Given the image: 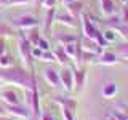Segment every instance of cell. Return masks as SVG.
Returning a JSON list of instances; mask_svg holds the SVG:
<instances>
[{
    "mask_svg": "<svg viewBox=\"0 0 128 120\" xmlns=\"http://www.w3.org/2000/svg\"><path fill=\"white\" fill-rule=\"evenodd\" d=\"M0 78L3 80V83H10V85H16L22 88L24 91H29L34 86H37V80L35 75L30 70H27L26 67H8V69L0 70Z\"/></svg>",
    "mask_w": 128,
    "mask_h": 120,
    "instance_id": "cell-1",
    "label": "cell"
},
{
    "mask_svg": "<svg viewBox=\"0 0 128 120\" xmlns=\"http://www.w3.org/2000/svg\"><path fill=\"white\" fill-rule=\"evenodd\" d=\"M80 21H82L83 37L93 40V42H96L101 48L107 45V43L104 42V38H102V32H99V30H98V27L94 26V22L91 21V18H90V16H88L86 13H82V14H80Z\"/></svg>",
    "mask_w": 128,
    "mask_h": 120,
    "instance_id": "cell-2",
    "label": "cell"
},
{
    "mask_svg": "<svg viewBox=\"0 0 128 120\" xmlns=\"http://www.w3.org/2000/svg\"><path fill=\"white\" fill-rule=\"evenodd\" d=\"M18 51H19V56L22 59V64L26 67H32V45L27 42V38L24 37V34L19 35L18 38Z\"/></svg>",
    "mask_w": 128,
    "mask_h": 120,
    "instance_id": "cell-3",
    "label": "cell"
},
{
    "mask_svg": "<svg viewBox=\"0 0 128 120\" xmlns=\"http://www.w3.org/2000/svg\"><path fill=\"white\" fill-rule=\"evenodd\" d=\"M2 106L11 117H16V118H29L30 117V109L21 106V104H2Z\"/></svg>",
    "mask_w": 128,
    "mask_h": 120,
    "instance_id": "cell-4",
    "label": "cell"
},
{
    "mask_svg": "<svg viewBox=\"0 0 128 120\" xmlns=\"http://www.w3.org/2000/svg\"><path fill=\"white\" fill-rule=\"evenodd\" d=\"M14 26L21 30H27L32 29V27H38V19L30 14H21L18 18H14Z\"/></svg>",
    "mask_w": 128,
    "mask_h": 120,
    "instance_id": "cell-5",
    "label": "cell"
},
{
    "mask_svg": "<svg viewBox=\"0 0 128 120\" xmlns=\"http://www.w3.org/2000/svg\"><path fill=\"white\" fill-rule=\"evenodd\" d=\"M59 80H61V86L66 93H70L74 90V72L70 67H64L59 70Z\"/></svg>",
    "mask_w": 128,
    "mask_h": 120,
    "instance_id": "cell-6",
    "label": "cell"
},
{
    "mask_svg": "<svg viewBox=\"0 0 128 120\" xmlns=\"http://www.w3.org/2000/svg\"><path fill=\"white\" fill-rule=\"evenodd\" d=\"M74 90H82L86 83V67L85 66H74Z\"/></svg>",
    "mask_w": 128,
    "mask_h": 120,
    "instance_id": "cell-7",
    "label": "cell"
},
{
    "mask_svg": "<svg viewBox=\"0 0 128 120\" xmlns=\"http://www.w3.org/2000/svg\"><path fill=\"white\" fill-rule=\"evenodd\" d=\"M27 96H29V104H30V114H34L35 117H40V99H38V88L34 86L32 90L26 91Z\"/></svg>",
    "mask_w": 128,
    "mask_h": 120,
    "instance_id": "cell-8",
    "label": "cell"
},
{
    "mask_svg": "<svg viewBox=\"0 0 128 120\" xmlns=\"http://www.w3.org/2000/svg\"><path fill=\"white\" fill-rule=\"evenodd\" d=\"M43 78H45V82L48 83L50 86L53 88H58L61 86V80H59V72L54 69V67H45L43 69Z\"/></svg>",
    "mask_w": 128,
    "mask_h": 120,
    "instance_id": "cell-9",
    "label": "cell"
},
{
    "mask_svg": "<svg viewBox=\"0 0 128 120\" xmlns=\"http://www.w3.org/2000/svg\"><path fill=\"white\" fill-rule=\"evenodd\" d=\"M0 102L2 104H21L19 94L14 90H3L0 91Z\"/></svg>",
    "mask_w": 128,
    "mask_h": 120,
    "instance_id": "cell-10",
    "label": "cell"
},
{
    "mask_svg": "<svg viewBox=\"0 0 128 120\" xmlns=\"http://www.w3.org/2000/svg\"><path fill=\"white\" fill-rule=\"evenodd\" d=\"M118 61V56L110 51H101L98 56V64H101V66H115Z\"/></svg>",
    "mask_w": 128,
    "mask_h": 120,
    "instance_id": "cell-11",
    "label": "cell"
},
{
    "mask_svg": "<svg viewBox=\"0 0 128 120\" xmlns=\"http://www.w3.org/2000/svg\"><path fill=\"white\" fill-rule=\"evenodd\" d=\"M54 21L59 22V24H64V26L67 27H77L78 22H77V18H74V16H70L69 13H58L54 14Z\"/></svg>",
    "mask_w": 128,
    "mask_h": 120,
    "instance_id": "cell-12",
    "label": "cell"
},
{
    "mask_svg": "<svg viewBox=\"0 0 128 120\" xmlns=\"http://www.w3.org/2000/svg\"><path fill=\"white\" fill-rule=\"evenodd\" d=\"M53 101L56 104H59L61 107H66V109H69L72 112H75V109H77V101L72 98H67V96H54Z\"/></svg>",
    "mask_w": 128,
    "mask_h": 120,
    "instance_id": "cell-13",
    "label": "cell"
},
{
    "mask_svg": "<svg viewBox=\"0 0 128 120\" xmlns=\"http://www.w3.org/2000/svg\"><path fill=\"white\" fill-rule=\"evenodd\" d=\"M66 8H67L66 11L70 16H74V18H77V16H80L83 13V3L80 2V0H74V2H70V3H66Z\"/></svg>",
    "mask_w": 128,
    "mask_h": 120,
    "instance_id": "cell-14",
    "label": "cell"
},
{
    "mask_svg": "<svg viewBox=\"0 0 128 120\" xmlns=\"http://www.w3.org/2000/svg\"><path fill=\"white\" fill-rule=\"evenodd\" d=\"M80 46H82V50L83 51H90V53H101L102 51V48L98 45L96 42H93V40H90V38H83V42L80 43Z\"/></svg>",
    "mask_w": 128,
    "mask_h": 120,
    "instance_id": "cell-15",
    "label": "cell"
},
{
    "mask_svg": "<svg viewBox=\"0 0 128 120\" xmlns=\"http://www.w3.org/2000/svg\"><path fill=\"white\" fill-rule=\"evenodd\" d=\"M24 37L27 38V42L30 43L32 46H37L38 40H40V32H38V27H32V29H27Z\"/></svg>",
    "mask_w": 128,
    "mask_h": 120,
    "instance_id": "cell-16",
    "label": "cell"
},
{
    "mask_svg": "<svg viewBox=\"0 0 128 120\" xmlns=\"http://www.w3.org/2000/svg\"><path fill=\"white\" fill-rule=\"evenodd\" d=\"M101 94H102V98H106V99L115 98V94H117V85H115L114 82L106 83V85L102 86V90H101Z\"/></svg>",
    "mask_w": 128,
    "mask_h": 120,
    "instance_id": "cell-17",
    "label": "cell"
},
{
    "mask_svg": "<svg viewBox=\"0 0 128 120\" xmlns=\"http://www.w3.org/2000/svg\"><path fill=\"white\" fill-rule=\"evenodd\" d=\"M99 8H101V13L104 16H110L115 13V6L112 0H99Z\"/></svg>",
    "mask_w": 128,
    "mask_h": 120,
    "instance_id": "cell-18",
    "label": "cell"
},
{
    "mask_svg": "<svg viewBox=\"0 0 128 120\" xmlns=\"http://www.w3.org/2000/svg\"><path fill=\"white\" fill-rule=\"evenodd\" d=\"M53 53H54V56H56V61H58L59 64H62V66H67V64H69L70 58L67 56V53L64 51V48H62L61 45H59L58 48H56V50L53 51Z\"/></svg>",
    "mask_w": 128,
    "mask_h": 120,
    "instance_id": "cell-19",
    "label": "cell"
},
{
    "mask_svg": "<svg viewBox=\"0 0 128 120\" xmlns=\"http://www.w3.org/2000/svg\"><path fill=\"white\" fill-rule=\"evenodd\" d=\"M98 53H90V51H83L80 56V64H91V62H98Z\"/></svg>",
    "mask_w": 128,
    "mask_h": 120,
    "instance_id": "cell-20",
    "label": "cell"
},
{
    "mask_svg": "<svg viewBox=\"0 0 128 120\" xmlns=\"http://www.w3.org/2000/svg\"><path fill=\"white\" fill-rule=\"evenodd\" d=\"M54 14H56V11H54V8H50V10L46 11V16H45V32L46 34H50L51 32V26H53V22H54Z\"/></svg>",
    "mask_w": 128,
    "mask_h": 120,
    "instance_id": "cell-21",
    "label": "cell"
},
{
    "mask_svg": "<svg viewBox=\"0 0 128 120\" xmlns=\"http://www.w3.org/2000/svg\"><path fill=\"white\" fill-rule=\"evenodd\" d=\"M14 66V59L11 58L10 54H2L0 56V67L2 69H8V67H13Z\"/></svg>",
    "mask_w": 128,
    "mask_h": 120,
    "instance_id": "cell-22",
    "label": "cell"
},
{
    "mask_svg": "<svg viewBox=\"0 0 128 120\" xmlns=\"http://www.w3.org/2000/svg\"><path fill=\"white\" fill-rule=\"evenodd\" d=\"M78 42V38L75 37V35H62V37H59L58 38V45H67V43H77Z\"/></svg>",
    "mask_w": 128,
    "mask_h": 120,
    "instance_id": "cell-23",
    "label": "cell"
},
{
    "mask_svg": "<svg viewBox=\"0 0 128 120\" xmlns=\"http://www.w3.org/2000/svg\"><path fill=\"white\" fill-rule=\"evenodd\" d=\"M115 54L118 56V59H128V43H123V45L117 46Z\"/></svg>",
    "mask_w": 128,
    "mask_h": 120,
    "instance_id": "cell-24",
    "label": "cell"
},
{
    "mask_svg": "<svg viewBox=\"0 0 128 120\" xmlns=\"http://www.w3.org/2000/svg\"><path fill=\"white\" fill-rule=\"evenodd\" d=\"M40 61H43V62H58V61H56L54 53H53L51 50L43 51V53H42V58H40Z\"/></svg>",
    "mask_w": 128,
    "mask_h": 120,
    "instance_id": "cell-25",
    "label": "cell"
},
{
    "mask_svg": "<svg viewBox=\"0 0 128 120\" xmlns=\"http://www.w3.org/2000/svg\"><path fill=\"white\" fill-rule=\"evenodd\" d=\"M115 37H117V35H115V30H114V29H110V27H109L107 30H104V32H102V38H104V42H106V43L114 42Z\"/></svg>",
    "mask_w": 128,
    "mask_h": 120,
    "instance_id": "cell-26",
    "label": "cell"
},
{
    "mask_svg": "<svg viewBox=\"0 0 128 120\" xmlns=\"http://www.w3.org/2000/svg\"><path fill=\"white\" fill-rule=\"evenodd\" d=\"M11 35H14V30L11 27H8L6 24L0 22V37H11Z\"/></svg>",
    "mask_w": 128,
    "mask_h": 120,
    "instance_id": "cell-27",
    "label": "cell"
},
{
    "mask_svg": "<svg viewBox=\"0 0 128 120\" xmlns=\"http://www.w3.org/2000/svg\"><path fill=\"white\" fill-rule=\"evenodd\" d=\"M61 114H62L64 120H77V118H75V112L66 109V107H61Z\"/></svg>",
    "mask_w": 128,
    "mask_h": 120,
    "instance_id": "cell-28",
    "label": "cell"
},
{
    "mask_svg": "<svg viewBox=\"0 0 128 120\" xmlns=\"http://www.w3.org/2000/svg\"><path fill=\"white\" fill-rule=\"evenodd\" d=\"M32 0H10L8 6H19V5H29Z\"/></svg>",
    "mask_w": 128,
    "mask_h": 120,
    "instance_id": "cell-29",
    "label": "cell"
},
{
    "mask_svg": "<svg viewBox=\"0 0 128 120\" xmlns=\"http://www.w3.org/2000/svg\"><path fill=\"white\" fill-rule=\"evenodd\" d=\"M37 46H38V48H42L43 51H48V50H50V43H48V40H45V38H42V37H40V40H38V43H37Z\"/></svg>",
    "mask_w": 128,
    "mask_h": 120,
    "instance_id": "cell-30",
    "label": "cell"
},
{
    "mask_svg": "<svg viewBox=\"0 0 128 120\" xmlns=\"http://www.w3.org/2000/svg\"><path fill=\"white\" fill-rule=\"evenodd\" d=\"M42 53H43L42 48H38V46H32V58H34V59H40V58H42Z\"/></svg>",
    "mask_w": 128,
    "mask_h": 120,
    "instance_id": "cell-31",
    "label": "cell"
},
{
    "mask_svg": "<svg viewBox=\"0 0 128 120\" xmlns=\"http://www.w3.org/2000/svg\"><path fill=\"white\" fill-rule=\"evenodd\" d=\"M120 21L125 22V24H128V5L123 6V10H122V16H120Z\"/></svg>",
    "mask_w": 128,
    "mask_h": 120,
    "instance_id": "cell-32",
    "label": "cell"
},
{
    "mask_svg": "<svg viewBox=\"0 0 128 120\" xmlns=\"http://www.w3.org/2000/svg\"><path fill=\"white\" fill-rule=\"evenodd\" d=\"M56 2H58V0H43L42 6H45L46 10H50V8H54V5H56Z\"/></svg>",
    "mask_w": 128,
    "mask_h": 120,
    "instance_id": "cell-33",
    "label": "cell"
},
{
    "mask_svg": "<svg viewBox=\"0 0 128 120\" xmlns=\"http://www.w3.org/2000/svg\"><path fill=\"white\" fill-rule=\"evenodd\" d=\"M6 53V42H5V37H0V56Z\"/></svg>",
    "mask_w": 128,
    "mask_h": 120,
    "instance_id": "cell-34",
    "label": "cell"
},
{
    "mask_svg": "<svg viewBox=\"0 0 128 120\" xmlns=\"http://www.w3.org/2000/svg\"><path fill=\"white\" fill-rule=\"evenodd\" d=\"M40 120H54L53 114H50V112H43V114H40Z\"/></svg>",
    "mask_w": 128,
    "mask_h": 120,
    "instance_id": "cell-35",
    "label": "cell"
},
{
    "mask_svg": "<svg viewBox=\"0 0 128 120\" xmlns=\"http://www.w3.org/2000/svg\"><path fill=\"white\" fill-rule=\"evenodd\" d=\"M8 2L10 0H0V6H8Z\"/></svg>",
    "mask_w": 128,
    "mask_h": 120,
    "instance_id": "cell-36",
    "label": "cell"
},
{
    "mask_svg": "<svg viewBox=\"0 0 128 120\" xmlns=\"http://www.w3.org/2000/svg\"><path fill=\"white\" fill-rule=\"evenodd\" d=\"M106 120H117V118H115V117H114V115H112V114H109V115H107V117H106Z\"/></svg>",
    "mask_w": 128,
    "mask_h": 120,
    "instance_id": "cell-37",
    "label": "cell"
},
{
    "mask_svg": "<svg viewBox=\"0 0 128 120\" xmlns=\"http://www.w3.org/2000/svg\"><path fill=\"white\" fill-rule=\"evenodd\" d=\"M0 120H13V117H3V115H0Z\"/></svg>",
    "mask_w": 128,
    "mask_h": 120,
    "instance_id": "cell-38",
    "label": "cell"
},
{
    "mask_svg": "<svg viewBox=\"0 0 128 120\" xmlns=\"http://www.w3.org/2000/svg\"><path fill=\"white\" fill-rule=\"evenodd\" d=\"M120 2H122L123 5H128V0H120Z\"/></svg>",
    "mask_w": 128,
    "mask_h": 120,
    "instance_id": "cell-39",
    "label": "cell"
},
{
    "mask_svg": "<svg viewBox=\"0 0 128 120\" xmlns=\"http://www.w3.org/2000/svg\"><path fill=\"white\" fill-rule=\"evenodd\" d=\"M64 3H70V2H74V0H62Z\"/></svg>",
    "mask_w": 128,
    "mask_h": 120,
    "instance_id": "cell-40",
    "label": "cell"
},
{
    "mask_svg": "<svg viewBox=\"0 0 128 120\" xmlns=\"http://www.w3.org/2000/svg\"><path fill=\"white\" fill-rule=\"evenodd\" d=\"M2 85H3V80H2V78H0V86H2Z\"/></svg>",
    "mask_w": 128,
    "mask_h": 120,
    "instance_id": "cell-41",
    "label": "cell"
},
{
    "mask_svg": "<svg viewBox=\"0 0 128 120\" xmlns=\"http://www.w3.org/2000/svg\"><path fill=\"white\" fill-rule=\"evenodd\" d=\"M37 2H38V3H40V5H42V3H43V0H37Z\"/></svg>",
    "mask_w": 128,
    "mask_h": 120,
    "instance_id": "cell-42",
    "label": "cell"
}]
</instances>
